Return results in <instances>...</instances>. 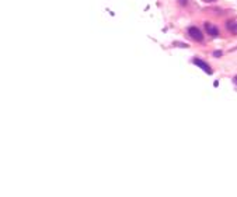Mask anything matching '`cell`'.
<instances>
[{"label":"cell","mask_w":237,"mask_h":197,"mask_svg":"<svg viewBox=\"0 0 237 197\" xmlns=\"http://www.w3.org/2000/svg\"><path fill=\"white\" fill-rule=\"evenodd\" d=\"M188 34L191 35V38H194L198 42H202L204 41V35H202V31L196 27H189L188 28Z\"/></svg>","instance_id":"obj_1"},{"label":"cell","mask_w":237,"mask_h":197,"mask_svg":"<svg viewBox=\"0 0 237 197\" xmlns=\"http://www.w3.org/2000/svg\"><path fill=\"white\" fill-rule=\"evenodd\" d=\"M194 65H196L198 66V67H201L202 68V70H204L205 73H206V74H212V68H210V66L208 65V63H205L204 60H201V59H198V57H195V59H194Z\"/></svg>","instance_id":"obj_2"},{"label":"cell","mask_w":237,"mask_h":197,"mask_svg":"<svg viewBox=\"0 0 237 197\" xmlns=\"http://www.w3.org/2000/svg\"><path fill=\"white\" fill-rule=\"evenodd\" d=\"M205 28H206V31H208V34L210 36H217V35H219V29H217L215 25L206 24V25H205Z\"/></svg>","instance_id":"obj_3"},{"label":"cell","mask_w":237,"mask_h":197,"mask_svg":"<svg viewBox=\"0 0 237 197\" xmlns=\"http://www.w3.org/2000/svg\"><path fill=\"white\" fill-rule=\"evenodd\" d=\"M229 29L233 34H237V23H236V24H232V23H230V24H229Z\"/></svg>","instance_id":"obj_4"},{"label":"cell","mask_w":237,"mask_h":197,"mask_svg":"<svg viewBox=\"0 0 237 197\" xmlns=\"http://www.w3.org/2000/svg\"><path fill=\"white\" fill-rule=\"evenodd\" d=\"M177 2H178V3H180L181 6H185V4L188 3V0H177Z\"/></svg>","instance_id":"obj_5"},{"label":"cell","mask_w":237,"mask_h":197,"mask_svg":"<svg viewBox=\"0 0 237 197\" xmlns=\"http://www.w3.org/2000/svg\"><path fill=\"white\" fill-rule=\"evenodd\" d=\"M213 56H216V57L222 56V52H220V50H217V52H215V53H213Z\"/></svg>","instance_id":"obj_6"},{"label":"cell","mask_w":237,"mask_h":197,"mask_svg":"<svg viewBox=\"0 0 237 197\" xmlns=\"http://www.w3.org/2000/svg\"><path fill=\"white\" fill-rule=\"evenodd\" d=\"M233 83H234V84L237 85V76H236V77H234V78H233Z\"/></svg>","instance_id":"obj_7"},{"label":"cell","mask_w":237,"mask_h":197,"mask_svg":"<svg viewBox=\"0 0 237 197\" xmlns=\"http://www.w3.org/2000/svg\"><path fill=\"white\" fill-rule=\"evenodd\" d=\"M209 2H213V0H209Z\"/></svg>","instance_id":"obj_8"}]
</instances>
